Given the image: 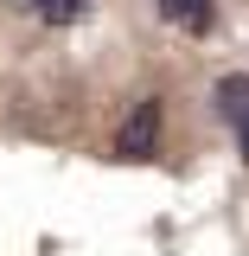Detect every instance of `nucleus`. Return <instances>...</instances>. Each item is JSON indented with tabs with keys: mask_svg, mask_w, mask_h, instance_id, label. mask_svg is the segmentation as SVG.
Masks as SVG:
<instances>
[{
	"mask_svg": "<svg viewBox=\"0 0 249 256\" xmlns=\"http://www.w3.org/2000/svg\"><path fill=\"white\" fill-rule=\"evenodd\" d=\"M115 154L122 160H154L160 154V96L134 102V116H128L122 134H115Z\"/></svg>",
	"mask_w": 249,
	"mask_h": 256,
	"instance_id": "obj_1",
	"label": "nucleus"
},
{
	"mask_svg": "<svg viewBox=\"0 0 249 256\" xmlns=\"http://www.w3.org/2000/svg\"><path fill=\"white\" fill-rule=\"evenodd\" d=\"M160 20H166V26H186L192 38H198V32L218 26V6H211V0H160Z\"/></svg>",
	"mask_w": 249,
	"mask_h": 256,
	"instance_id": "obj_2",
	"label": "nucleus"
},
{
	"mask_svg": "<svg viewBox=\"0 0 249 256\" xmlns=\"http://www.w3.org/2000/svg\"><path fill=\"white\" fill-rule=\"evenodd\" d=\"M211 96H218V116L237 128V116L249 109V77H243V70H230V77H218V90H211Z\"/></svg>",
	"mask_w": 249,
	"mask_h": 256,
	"instance_id": "obj_3",
	"label": "nucleus"
},
{
	"mask_svg": "<svg viewBox=\"0 0 249 256\" xmlns=\"http://www.w3.org/2000/svg\"><path fill=\"white\" fill-rule=\"evenodd\" d=\"M13 6H26V13H38L45 26H77V20L90 13V0H13Z\"/></svg>",
	"mask_w": 249,
	"mask_h": 256,
	"instance_id": "obj_4",
	"label": "nucleus"
},
{
	"mask_svg": "<svg viewBox=\"0 0 249 256\" xmlns=\"http://www.w3.org/2000/svg\"><path fill=\"white\" fill-rule=\"evenodd\" d=\"M237 154H243V166H249V109L237 116Z\"/></svg>",
	"mask_w": 249,
	"mask_h": 256,
	"instance_id": "obj_5",
	"label": "nucleus"
}]
</instances>
